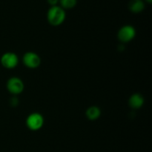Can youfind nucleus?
<instances>
[{
  "label": "nucleus",
  "mask_w": 152,
  "mask_h": 152,
  "mask_svg": "<svg viewBox=\"0 0 152 152\" xmlns=\"http://www.w3.org/2000/svg\"><path fill=\"white\" fill-rule=\"evenodd\" d=\"M129 105L134 109H138L142 106L144 103V99L140 94H134L129 99Z\"/></svg>",
  "instance_id": "7"
},
{
  "label": "nucleus",
  "mask_w": 152,
  "mask_h": 152,
  "mask_svg": "<svg viewBox=\"0 0 152 152\" xmlns=\"http://www.w3.org/2000/svg\"><path fill=\"white\" fill-rule=\"evenodd\" d=\"M47 1L51 6H55L57 4V3L59 2V0H47Z\"/></svg>",
  "instance_id": "11"
},
{
  "label": "nucleus",
  "mask_w": 152,
  "mask_h": 152,
  "mask_svg": "<svg viewBox=\"0 0 152 152\" xmlns=\"http://www.w3.org/2000/svg\"><path fill=\"white\" fill-rule=\"evenodd\" d=\"M44 124V118L39 113H32L26 120V125L31 131H38Z\"/></svg>",
  "instance_id": "2"
},
{
  "label": "nucleus",
  "mask_w": 152,
  "mask_h": 152,
  "mask_svg": "<svg viewBox=\"0 0 152 152\" xmlns=\"http://www.w3.org/2000/svg\"><path fill=\"white\" fill-rule=\"evenodd\" d=\"M19 63V58L17 55L12 52H7L1 57V64L4 68L12 69L17 66Z\"/></svg>",
  "instance_id": "3"
},
{
  "label": "nucleus",
  "mask_w": 152,
  "mask_h": 152,
  "mask_svg": "<svg viewBox=\"0 0 152 152\" xmlns=\"http://www.w3.org/2000/svg\"><path fill=\"white\" fill-rule=\"evenodd\" d=\"M129 8L133 13H140L145 8V4L142 0H131L129 4Z\"/></svg>",
  "instance_id": "8"
},
{
  "label": "nucleus",
  "mask_w": 152,
  "mask_h": 152,
  "mask_svg": "<svg viewBox=\"0 0 152 152\" xmlns=\"http://www.w3.org/2000/svg\"><path fill=\"white\" fill-rule=\"evenodd\" d=\"M136 35L134 28L131 25H126L120 29L118 32V39L122 42H128L133 39Z\"/></svg>",
  "instance_id": "5"
},
{
  "label": "nucleus",
  "mask_w": 152,
  "mask_h": 152,
  "mask_svg": "<svg viewBox=\"0 0 152 152\" xmlns=\"http://www.w3.org/2000/svg\"><path fill=\"white\" fill-rule=\"evenodd\" d=\"M101 111L98 107L96 106H91L88 108L86 111V116L88 118L91 120H97L100 117Z\"/></svg>",
  "instance_id": "9"
},
{
  "label": "nucleus",
  "mask_w": 152,
  "mask_h": 152,
  "mask_svg": "<svg viewBox=\"0 0 152 152\" xmlns=\"http://www.w3.org/2000/svg\"><path fill=\"white\" fill-rule=\"evenodd\" d=\"M61 7L65 9H71L77 4V0H59Z\"/></svg>",
  "instance_id": "10"
},
{
  "label": "nucleus",
  "mask_w": 152,
  "mask_h": 152,
  "mask_svg": "<svg viewBox=\"0 0 152 152\" xmlns=\"http://www.w3.org/2000/svg\"><path fill=\"white\" fill-rule=\"evenodd\" d=\"M65 11L60 6H51L48 11L47 18L49 23L53 26H58L64 22L65 19Z\"/></svg>",
  "instance_id": "1"
},
{
  "label": "nucleus",
  "mask_w": 152,
  "mask_h": 152,
  "mask_svg": "<svg viewBox=\"0 0 152 152\" xmlns=\"http://www.w3.org/2000/svg\"><path fill=\"white\" fill-rule=\"evenodd\" d=\"M147 1H148V3H151V1H152V0H146Z\"/></svg>",
  "instance_id": "12"
},
{
  "label": "nucleus",
  "mask_w": 152,
  "mask_h": 152,
  "mask_svg": "<svg viewBox=\"0 0 152 152\" xmlns=\"http://www.w3.org/2000/svg\"><path fill=\"white\" fill-rule=\"evenodd\" d=\"M23 63L29 68H37L40 65L41 59L36 53L27 52L23 56Z\"/></svg>",
  "instance_id": "6"
},
{
  "label": "nucleus",
  "mask_w": 152,
  "mask_h": 152,
  "mask_svg": "<svg viewBox=\"0 0 152 152\" xmlns=\"http://www.w3.org/2000/svg\"><path fill=\"white\" fill-rule=\"evenodd\" d=\"M7 88L12 94H19L24 90V83L18 77H12L7 81Z\"/></svg>",
  "instance_id": "4"
}]
</instances>
